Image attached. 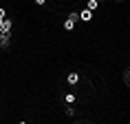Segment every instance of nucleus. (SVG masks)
<instances>
[{"instance_id":"nucleus-1","label":"nucleus","mask_w":130,"mask_h":124,"mask_svg":"<svg viewBox=\"0 0 130 124\" xmlns=\"http://www.w3.org/2000/svg\"><path fill=\"white\" fill-rule=\"evenodd\" d=\"M77 20H79V14L71 11V14H69V18L64 20V29H66V31H73V29H75V22H77Z\"/></svg>"},{"instance_id":"nucleus-2","label":"nucleus","mask_w":130,"mask_h":124,"mask_svg":"<svg viewBox=\"0 0 130 124\" xmlns=\"http://www.w3.org/2000/svg\"><path fill=\"white\" fill-rule=\"evenodd\" d=\"M11 29H13V22L5 18V20L0 22V38H5V35H11Z\"/></svg>"},{"instance_id":"nucleus-3","label":"nucleus","mask_w":130,"mask_h":124,"mask_svg":"<svg viewBox=\"0 0 130 124\" xmlns=\"http://www.w3.org/2000/svg\"><path fill=\"white\" fill-rule=\"evenodd\" d=\"M66 82H69V84H77V82H79V73H75V71H71L69 76H66Z\"/></svg>"},{"instance_id":"nucleus-4","label":"nucleus","mask_w":130,"mask_h":124,"mask_svg":"<svg viewBox=\"0 0 130 124\" xmlns=\"http://www.w3.org/2000/svg\"><path fill=\"white\" fill-rule=\"evenodd\" d=\"M79 20H84V22H88V20H93V11H88V9H84L82 14H79Z\"/></svg>"},{"instance_id":"nucleus-5","label":"nucleus","mask_w":130,"mask_h":124,"mask_svg":"<svg viewBox=\"0 0 130 124\" xmlns=\"http://www.w3.org/2000/svg\"><path fill=\"white\" fill-rule=\"evenodd\" d=\"M11 44V35H5V38H0V49H9Z\"/></svg>"},{"instance_id":"nucleus-6","label":"nucleus","mask_w":130,"mask_h":124,"mask_svg":"<svg viewBox=\"0 0 130 124\" xmlns=\"http://www.w3.org/2000/svg\"><path fill=\"white\" fill-rule=\"evenodd\" d=\"M123 84H126V86L130 89V67H128L126 71H123Z\"/></svg>"},{"instance_id":"nucleus-7","label":"nucleus","mask_w":130,"mask_h":124,"mask_svg":"<svg viewBox=\"0 0 130 124\" xmlns=\"http://www.w3.org/2000/svg\"><path fill=\"white\" fill-rule=\"evenodd\" d=\"M64 102H66V104H73V102H75V95H73V93H66V95H64Z\"/></svg>"},{"instance_id":"nucleus-8","label":"nucleus","mask_w":130,"mask_h":124,"mask_svg":"<svg viewBox=\"0 0 130 124\" xmlns=\"http://www.w3.org/2000/svg\"><path fill=\"white\" fill-rule=\"evenodd\" d=\"M95 7H97V0H88V2H86V9H88V11H93Z\"/></svg>"},{"instance_id":"nucleus-9","label":"nucleus","mask_w":130,"mask_h":124,"mask_svg":"<svg viewBox=\"0 0 130 124\" xmlns=\"http://www.w3.org/2000/svg\"><path fill=\"white\" fill-rule=\"evenodd\" d=\"M73 124H93V122H88V120H79V122H73Z\"/></svg>"},{"instance_id":"nucleus-10","label":"nucleus","mask_w":130,"mask_h":124,"mask_svg":"<svg viewBox=\"0 0 130 124\" xmlns=\"http://www.w3.org/2000/svg\"><path fill=\"white\" fill-rule=\"evenodd\" d=\"M5 20V9H0V22Z\"/></svg>"},{"instance_id":"nucleus-11","label":"nucleus","mask_w":130,"mask_h":124,"mask_svg":"<svg viewBox=\"0 0 130 124\" xmlns=\"http://www.w3.org/2000/svg\"><path fill=\"white\" fill-rule=\"evenodd\" d=\"M18 124H27V122H18Z\"/></svg>"}]
</instances>
